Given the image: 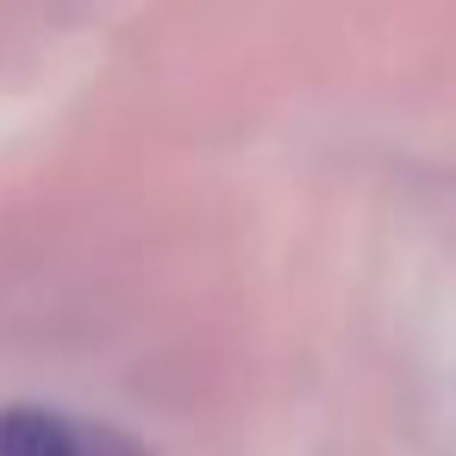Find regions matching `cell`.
<instances>
[{"mask_svg":"<svg viewBox=\"0 0 456 456\" xmlns=\"http://www.w3.org/2000/svg\"><path fill=\"white\" fill-rule=\"evenodd\" d=\"M0 456H82V431L45 406H7L0 412Z\"/></svg>","mask_w":456,"mask_h":456,"instance_id":"1","label":"cell"},{"mask_svg":"<svg viewBox=\"0 0 456 456\" xmlns=\"http://www.w3.org/2000/svg\"><path fill=\"white\" fill-rule=\"evenodd\" d=\"M82 456H144L126 431H82Z\"/></svg>","mask_w":456,"mask_h":456,"instance_id":"2","label":"cell"}]
</instances>
